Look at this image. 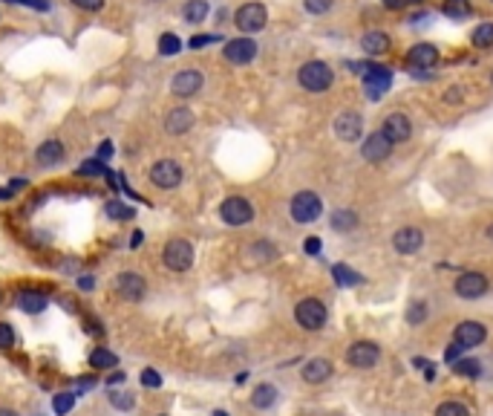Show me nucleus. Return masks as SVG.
I'll return each mask as SVG.
<instances>
[{
    "instance_id": "58",
    "label": "nucleus",
    "mask_w": 493,
    "mask_h": 416,
    "mask_svg": "<svg viewBox=\"0 0 493 416\" xmlns=\"http://www.w3.org/2000/svg\"><path fill=\"white\" fill-rule=\"evenodd\" d=\"M0 416H18V413L9 410V408H0Z\"/></svg>"
},
{
    "instance_id": "14",
    "label": "nucleus",
    "mask_w": 493,
    "mask_h": 416,
    "mask_svg": "<svg viewBox=\"0 0 493 416\" xmlns=\"http://www.w3.org/2000/svg\"><path fill=\"white\" fill-rule=\"evenodd\" d=\"M360 131H364V116H360V113H352V110H347V113H340V116L335 119V133H338V139H343V142L360 139Z\"/></svg>"
},
{
    "instance_id": "59",
    "label": "nucleus",
    "mask_w": 493,
    "mask_h": 416,
    "mask_svg": "<svg viewBox=\"0 0 493 416\" xmlns=\"http://www.w3.org/2000/svg\"><path fill=\"white\" fill-rule=\"evenodd\" d=\"M487 237L493 240V223H490V226H487Z\"/></svg>"
},
{
    "instance_id": "44",
    "label": "nucleus",
    "mask_w": 493,
    "mask_h": 416,
    "mask_svg": "<svg viewBox=\"0 0 493 416\" xmlns=\"http://www.w3.org/2000/svg\"><path fill=\"white\" fill-rule=\"evenodd\" d=\"M72 3L78 9H87V12H98V9H104V0H72Z\"/></svg>"
},
{
    "instance_id": "1",
    "label": "nucleus",
    "mask_w": 493,
    "mask_h": 416,
    "mask_svg": "<svg viewBox=\"0 0 493 416\" xmlns=\"http://www.w3.org/2000/svg\"><path fill=\"white\" fill-rule=\"evenodd\" d=\"M298 82L309 93H323L332 87V70H329V64H323V61H306L298 73Z\"/></svg>"
},
{
    "instance_id": "34",
    "label": "nucleus",
    "mask_w": 493,
    "mask_h": 416,
    "mask_svg": "<svg viewBox=\"0 0 493 416\" xmlns=\"http://www.w3.org/2000/svg\"><path fill=\"white\" fill-rule=\"evenodd\" d=\"M110 405L119 408V410H130V408L136 405V396L127 393V390H113V393H110Z\"/></svg>"
},
{
    "instance_id": "30",
    "label": "nucleus",
    "mask_w": 493,
    "mask_h": 416,
    "mask_svg": "<svg viewBox=\"0 0 493 416\" xmlns=\"http://www.w3.org/2000/svg\"><path fill=\"white\" fill-rule=\"evenodd\" d=\"M107 214L113 217V220H133L136 217V208H130V205H124V202H119V200H113V202H107Z\"/></svg>"
},
{
    "instance_id": "45",
    "label": "nucleus",
    "mask_w": 493,
    "mask_h": 416,
    "mask_svg": "<svg viewBox=\"0 0 493 416\" xmlns=\"http://www.w3.org/2000/svg\"><path fill=\"white\" fill-rule=\"evenodd\" d=\"M6 3H18V6H32V9H49L46 0H6Z\"/></svg>"
},
{
    "instance_id": "35",
    "label": "nucleus",
    "mask_w": 493,
    "mask_h": 416,
    "mask_svg": "<svg viewBox=\"0 0 493 416\" xmlns=\"http://www.w3.org/2000/svg\"><path fill=\"white\" fill-rule=\"evenodd\" d=\"M72 405H75V393H58L55 399H52V410L58 413V416H67L70 410H72Z\"/></svg>"
},
{
    "instance_id": "38",
    "label": "nucleus",
    "mask_w": 493,
    "mask_h": 416,
    "mask_svg": "<svg viewBox=\"0 0 493 416\" xmlns=\"http://www.w3.org/2000/svg\"><path fill=\"white\" fill-rule=\"evenodd\" d=\"M424 318H427V303H424V301H416L413 307L407 310V321L416 327V324H421V321H424Z\"/></svg>"
},
{
    "instance_id": "5",
    "label": "nucleus",
    "mask_w": 493,
    "mask_h": 416,
    "mask_svg": "<svg viewBox=\"0 0 493 416\" xmlns=\"http://www.w3.org/2000/svg\"><path fill=\"white\" fill-rule=\"evenodd\" d=\"M323 211V202L315 191H300L298 197L291 200V220L294 223H315Z\"/></svg>"
},
{
    "instance_id": "24",
    "label": "nucleus",
    "mask_w": 493,
    "mask_h": 416,
    "mask_svg": "<svg viewBox=\"0 0 493 416\" xmlns=\"http://www.w3.org/2000/svg\"><path fill=\"white\" fill-rule=\"evenodd\" d=\"M360 46H364V53H369V55H384L389 50V35L387 32L372 29V32H367V35L360 38Z\"/></svg>"
},
{
    "instance_id": "53",
    "label": "nucleus",
    "mask_w": 493,
    "mask_h": 416,
    "mask_svg": "<svg viewBox=\"0 0 493 416\" xmlns=\"http://www.w3.org/2000/svg\"><path fill=\"white\" fill-rule=\"evenodd\" d=\"M122 381H124V373H113V376L107 379V385L113 388V385H122Z\"/></svg>"
},
{
    "instance_id": "27",
    "label": "nucleus",
    "mask_w": 493,
    "mask_h": 416,
    "mask_svg": "<svg viewBox=\"0 0 493 416\" xmlns=\"http://www.w3.org/2000/svg\"><path fill=\"white\" fill-rule=\"evenodd\" d=\"M358 226V214L349 211V208H338V211L332 214V229L335 231H352Z\"/></svg>"
},
{
    "instance_id": "28",
    "label": "nucleus",
    "mask_w": 493,
    "mask_h": 416,
    "mask_svg": "<svg viewBox=\"0 0 493 416\" xmlns=\"http://www.w3.org/2000/svg\"><path fill=\"white\" fill-rule=\"evenodd\" d=\"M274 402H277V388L274 385H260L251 393V405L254 408H271Z\"/></svg>"
},
{
    "instance_id": "33",
    "label": "nucleus",
    "mask_w": 493,
    "mask_h": 416,
    "mask_svg": "<svg viewBox=\"0 0 493 416\" xmlns=\"http://www.w3.org/2000/svg\"><path fill=\"white\" fill-rule=\"evenodd\" d=\"M179 50H182V41H179L173 32H164V35L159 38V53L162 55H176Z\"/></svg>"
},
{
    "instance_id": "51",
    "label": "nucleus",
    "mask_w": 493,
    "mask_h": 416,
    "mask_svg": "<svg viewBox=\"0 0 493 416\" xmlns=\"http://www.w3.org/2000/svg\"><path fill=\"white\" fill-rule=\"evenodd\" d=\"M87 332H93V335H104V327H98V321L93 318V321H87Z\"/></svg>"
},
{
    "instance_id": "29",
    "label": "nucleus",
    "mask_w": 493,
    "mask_h": 416,
    "mask_svg": "<svg viewBox=\"0 0 493 416\" xmlns=\"http://www.w3.org/2000/svg\"><path fill=\"white\" fill-rule=\"evenodd\" d=\"M473 46H479V50L493 46V23H482L473 29Z\"/></svg>"
},
{
    "instance_id": "20",
    "label": "nucleus",
    "mask_w": 493,
    "mask_h": 416,
    "mask_svg": "<svg viewBox=\"0 0 493 416\" xmlns=\"http://www.w3.org/2000/svg\"><path fill=\"white\" fill-rule=\"evenodd\" d=\"M407 61L413 64V67H418V70H430V67L438 64V50L433 44H416L413 50L407 53Z\"/></svg>"
},
{
    "instance_id": "9",
    "label": "nucleus",
    "mask_w": 493,
    "mask_h": 416,
    "mask_svg": "<svg viewBox=\"0 0 493 416\" xmlns=\"http://www.w3.org/2000/svg\"><path fill=\"white\" fill-rule=\"evenodd\" d=\"M144 292H147V283L139 272H122V275H116V295L122 301L136 303L144 298Z\"/></svg>"
},
{
    "instance_id": "56",
    "label": "nucleus",
    "mask_w": 493,
    "mask_h": 416,
    "mask_svg": "<svg viewBox=\"0 0 493 416\" xmlns=\"http://www.w3.org/2000/svg\"><path fill=\"white\" fill-rule=\"evenodd\" d=\"M61 307L72 312V310H75V301H72V298H61Z\"/></svg>"
},
{
    "instance_id": "49",
    "label": "nucleus",
    "mask_w": 493,
    "mask_h": 416,
    "mask_svg": "<svg viewBox=\"0 0 493 416\" xmlns=\"http://www.w3.org/2000/svg\"><path fill=\"white\" fill-rule=\"evenodd\" d=\"M142 240H144V234L136 229V231H133V237H130V249H139V246H142Z\"/></svg>"
},
{
    "instance_id": "22",
    "label": "nucleus",
    "mask_w": 493,
    "mask_h": 416,
    "mask_svg": "<svg viewBox=\"0 0 493 416\" xmlns=\"http://www.w3.org/2000/svg\"><path fill=\"white\" fill-rule=\"evenodd\" d=\"M64 145L58 139H46L44 145L35 151V159H38V165H46V168H52V165H61L64 162Z\"/></svg>"
},
{
    "instance_id": "52",
    "label": "nucleus",
    "mask_w": 493,
    "mask_h": 416,
    "mask_svg": "<svg viewBox=\"0 0 493 416\" xmlns=\"http://www.w3.org/2000/svg\"><path fill=\"white\" fill-rule=\"evenodd\" d=\"M107 156H113V145H110V142H104V145L98 148V159H107Z\"/></svg>"
},
{
    "instance_id": "26",
    "label": "nucleus",
    "mask_w": 493,
    "mask_h": 416,
    "mask_svg": "<svg viewBox=\"0 0 493 416\" xmlns=\"http://www.w3.org/2000/svg\"><path fill=\"white\" fill-rule=\"evenodd\" d=\"M182 18L188 23H202L208 18V3L205 0H188V3L182 6Z\"/></svg>"
},
{
    "instance_id": "2",
    "label": "nucleus",
    "mask_w": 493,
    "mask_h": 416,
    "mask_svg": "<svg viewBox=\"0 0 493 416\" xmlns=\"http://www.w3.org/2000/svg\"><path fill=\"white\" fill-rule=\"evenodd\" d=\"M162 261L171 272H188L193 266V246L182 237H173L162 249Z\"/></svg>"
},
{
    "instance_id": "12",
    "label": "nucleus",
    "mask_w": 493,
    "mask_h": 416,
    "mask_svg": "<svg viewBox=\"0 0 493 416\" xmlns=\"http://www.w3.org/2000/svg\"><path fill=\"white\" fill-rule=\"evenodd\" d=\"M378 347L372 341H355L349 350H347V361L352 367H358V370H369L372 364H378Z\"/></svg>"
},
{
    "instance_id": "4",
    "label": "nucleus",
    "mask_w": 493,
    "mask_h": 416,
    "mask_svg": "<svg viewBox=\"0 0 493 416\" xmlns=\"http://www.w3.org/2000/svg\"><path fill=\"white\" fill-rule=\"evenodd\" d=\"M234 23H237L240 32H245V35H254V32H260L269 23V12L262 3H245V6L237 9Z\"/></svg>"
},
{
    "instance_id": "3",
    "label": "nucleus",
    "mask_w": 493,
    "mask_h": 416,
    "mask_svg": "<svg viewBox=\"0 0 493 416\" xmlns=\"http://www.w3.org/2000/svg\"><path fill=\"white\" fill-rule=\"evenodd\" d=\"M182 177H185L182 165L173 162V159H159V162H153V168H151V182L156 188H162V191L179 188L182 185Z\"/></svg>"
},
{
    "instance_id": "47",
    "label": "nucleus",
    "mask_w": 493,
    "mask_h": 416,
    "mask_svg": "<svg viewBox=\"0 0 493 416\" xmlns=\"http://www.w3.org/2000/svg\"><path fill=\"white\" fill-rule=\"evenodd\" d=\"M303 249H306L309 254H318V252H320V240H318V237H309L306 243H303Z\"/></svg>"
},
{
    "instance_id": "8",
    "label": "nucleus",
    "mask_w": 493,
    "mask_h": 416,
    "mask_svg": "<svg viewBox=\"0 0 493 416\" xmlns=\"http://www.w3.org/2000/svg\"><path fill=\"white\" fill-rule=\"evenodd\" d=\"M487 290H490V283H487V278L482 275V272H462V275L456 278V295L465 298V301L482 298Z\"/></svg>"
},
{
    "instance_id": "46",
    "label": "nucleus",
    "mask_w": 493,
    "mask_h": 416,
    "mask_svg": "<svg viewBox=\"0 0 493 416\" xmlns=\"http://www.w3.org/2000/svg\"><path fill=\"white\" fill-rule=\"evenodd\" d=\"M78 290L93 292V290H95V278H93V275H78Z\"/></svg>"
},
{
    "instance_id": "18",
    "label": "nucleus",
    "mask_w": 493,
    "mask_h": 416,
    "mask_svg": "<svg viewBox=\"0 0 493 416\" xmlns=\"http://www.w3.org/2000/svg\"><path fill=\"white\" fill-rule=\"evenodd\" d=\"M424 243V234L413 226H407V229H398L396 237H392V246H396L398 254H416Z\"/></svg>"
},
{
    "instance_id": "41",
    "label": "nucleus",
    "mask_w": 493,
    "mask_h": 416,
    "mask_svg": "<svg viewBox=\"0 0 493 416\" xmlns=\"http://www.w3.org/2000/svg\"><path fill=\"white\" fill-rule=\"evenodd\" d=\"M303 6H306V12H311V15H323V12L332 9V0H303Z\"/></svg>"
},
{
    "instance_id": "48",
    "label": "nucleus",
    "mask_w": 493,
    "mask_h": 416,
    "mask_svg": "<svg viewBox=\"0 0 493 416\" xmlns=\"http://www.w3.org/2000/svg\"><path fill=\"white\" fill-rule=\"evenodd\" d=\"M462 350H465L462 344H456V341H453V344L447 347V361H456L458 356H462Z\"/></svg>"
},
{
    "instance_id": "11",
    "label": "nucleus",
    "mask_w": 493,
    "mask_h": 416,
    "mask_svg": "<svg viewBox=\"0 0 493 416\" xmlns=\"http://www.w3.org/2000/svg\"><path fill=\"white\" fill-rule=\"evenodd\" d=\"M222 55L231 64H251L257 58V44L251 38H234L222 46Z\"/></svg>"
},
{
    "instance_id": "16",
    "label": "nucleus",
    "mask_w": 493,
    "mask_h": 416,
    "mask_svg": "<svg viewBox=\"0 0 493 416\" xmlns=\"http://www.w3.org/2000/svg\"><path fill=\"white\" fill-rule=\"evenodd\" d=\"M485 339H487V330L479 321H462V324L456 327V332H453V341L462 344L465 350L467 347H479Z\"/></svg>"
},
{
    "instance_id": "60",
    "label": "nucleus",
    "mask_w": 493,
    "mask_h": 416,
    "mask_svg": "<svg viewBox=\"0 0 493 416\" xmlns=\"http://www.w3.org/2000/svg\"><path fill=\"white\" fill-rule=\"evenodd\" d=\"M213 416H228V413H225V410H217V413H213Z\"/></svg>"
},
{
    "instance_id": "10",
    "label": "nucleus",
    "mask_w": 493,
    "mask_h": 416,
    "mask_svg": "<svg viewBox=\"0 0 493 416\" xmlns=\"http://www.w3.org/2000/svg\"><path fill=\"white\" fill-rule=\"evenodd\" d=\"M202 73L200 70H182V73H176L173 75V82H171V93L179 95V99H191V95H196L202 90Z\"/></svg>"
},
{
    "instance_id": "31",
    "label": "nucleus",
    "mask_w": 493,
    "mask_h": 416,
    "mask_svg": "<svg viewBox=\"0 0 493 416\" xmlns=\"http://www.w3.org/2000/svg\"><path fill=\"white\" fill-rule=\"evenodd\" d=\"M332 275L338 278L340 286H355V283H360V275H358V272H352L349 266H343V263L332 266Z\"/></svg>"
},
{
    "instance_id": "54",
    "label": "nucleus",
    "mask_w": 493,
    "mask_h": 416,
    "mask_svg": "<svg viewBox=\"0 0 493 416\" xmlns=\"http://www.w3.org/2000/svg\"><path fill=\"white\" fill-rule=\"evenodd\" d=\"M93 385H95L93 379H78V390H90Z\"/></svg>"
},
{
    "instance_id": "25",
    "label": "nucleus",
    "mask_w": 493,
    "mask_h": 416,
    "mask_svg": "<svg viewBox=\"0 0 493 416\" xmlns=\"http://www.w3.org/2000/svg\"><path fill=\"white\" fill-rule=\"evenodd\" d=\"M116 353L107 347H95L90 353V367H95V370H110V367H116Z\"/></svg>"
},
{
    "instance_id": "57",
    "label": "nucleus",
    "mask_w": 493,
    "mask_h": 416,
    "mask_svg": "<svg viewBox=\"0 0 493 416\" xmlns=\"http://www.w3.org/2000/svg\"><path fill=\"white\" fill-rule=\"evenodd\" d=\"M12 197V191H6V188H0V200H9Z\"/></svg>"
},
{
    "instance_id": "21",
    "label": "nucleus",
    "mask_w": 493,
    "mask_h": 416,
    "mask_svg": "<svg viewBox=\"0 0 493 416\" xmlns=\"http://www.w3.org/2000/svg\"><path fill=\"white\" fill-rule=\"evenodd\" d=\"M303 381H309V385H320V381H326L329 376H332V361L329 359H311L303 364L300 370Z\"/></svg>"
},
{
    "instance_id": "43",
    "label": "nucleus",
    "mask_w": 493,
    "mask_h": 416,
    "mask_svg": "<svg viewBox=\"0 0 493 416\" xmlns=\"http://www.w3.org/2000/svg\"><path fill=\"white\" fill-rule=\"evenodd\" d=\"M213 41H220V35H193L191 38V50H202L205 44H213Z\"/></svg>"
},
{
    "instance_id": "40",
    "label": "nucleus",
    "mask_w": 493,
    "mask_h": 416,
    "mask_svg": "<svg viewBox=\"0 0 493 416\" xmlns=\"http://www.w3.org/2000/svg\"><path fill=\"white\" fill-rule=\"evenodd\" d=\"M456 373H458V376H470V379H476V376H479V361H473V359L456 361Z\"/></svg>"
},
{
    "instance_id": "36",
    "label": "nucleus",
    "mask_w": 493,
    "mask_h": 416,
    "mask_svg": "<svg viewBox=\"0 0 493 416\" xmlns=\"http://www.w3.org/2000/svg\"><path fill=\"white\" fill-rule=\"evenodd\" d=\"M78 173L81 177H102V173H107V165L102 159H87V162L78 168Z\"/></svg>"
},
{
    "instance_id": "55",
    "label": "nucleus",
    "mask_w": 493,
    "mask_h": 416,
    "mask_svg": "<svg viewBox=\"0 0 493 416\" xmlns=\"http://www.w3.org/2000/svg\"><path fill=\"white\" fill-rule=\"evenodd\" d=\"M384 6H387V9H401L404 0H384Z\"/></svg>"
},
{
    "instance_id": "39",
    "label": "nucleus",
    "mask_w": 493,
    "mask_h": 416,
    "mask_svg": "<svg viewBox=\"0 0 493 416\" xmlns=\"http://www.w3.org/2000/svg\"><path fill=\"white\" fill-rule=\"evenodd\" d=\"M14 347V327L9 321H0V350Z\"/></svg>"
},
{
    "instance_id": "7",
    "label": "nucleus",
    "mask_w": 493,
    "mask_h": 416,
    "mask_svg": "<svg viewBox=\"0 0 493 416\" xmlns=\"http://www.w3.org/2000/svg\"><path fill=\"white\" fill-rule=\"evenodd\" d=\"M294 318H298V324L303 330H320L326 324V307L318 301V298H306L298 303V310H294Z\"/></svg>"
},
{
    "instance_id": "15",
    "label": "nucleus",
    "mask_w": 493,
    "mask_h": 416,
    "mask_svg": "<svg viewBox=\"0 0 493 416\" xmlns=\"http://www.w3.org/2000/svg\"><path fill=\"white\" fill-rule=\"evenodd\" d=\"M389 84H392V73H389L387 67H375V70L364 78L367 99H369V102H378V99H381V95L389 90Z\"/></svg>"
},
{
    "instance_id": "19",
    "label": "nucleus",
    "mask_w": 493,
    "mask_h": 416,
    "mask_svg": "<svg viewBox=\"0 0 493 416\" xmlns=\"http://www.w3.org/2000/svg\"><path fill=\"white\" fill-rule=\"evenodd\" d=\"M193 127V113L188 107H176V110H171L168 113V119H164V131H168L171 136H182V133H188Z\"/></svg>"
},
{
    "instance_id": "17",
    "label": "nucleus",
    "mask_w": 493,
    "mask_h": 416,
    "mask_svg": "<svg viewBox=\"0 0 493 416\" xmlns=\"http://www.w3.org/2000/svg\"><path fill=\"white\" fill-rule=\"evenodd\" d=\"M367 162H384V159L392 153V142L384 133H372L369 139H364V148H360Z\"/></svg>"
},
{
    "instance_id": "42",
    "label": "nucleus",
    "mask_w": 493,
    "mask_h": 416,
    "mask_svg": "<svg viewBox=\"0 0 493 416\" xmlns=\"http://www.w3.org/2000/svg\"><path fill=\"white\" fill-rule=\"evenodd\" d=\"M142 385H144V388H159V385H162V376L153 370V367H147V370L142 373Z\"/></svg>"
},
{
    "instance_id": "32",
    "label": "nucleus",
    "mask_w": 493,
    "mask_h": 416,
    "mask_svg": "<svg viewBox=\"0 0 493 416\" xmlns=\"http://www.w3.org/2000/svg\"><path fill=\"white\" fill-rule=\"evenodd\" d=\"M445 15H450V18H467L470 15V0H445Z\"/></svg>"
},
{
    "instance_id": "13",
    "label": "nucleus",
    "mask_w": 493,
    "mask_h": 416,
    "mask_svg": "<svg viewBox=\"0 0 493 416\" xmlns=\"http://www.w3.org/2000/svg\"><path fill=\"white\" fill-rule=\"evenodd\" d=\"M381 133L392 142V145H398V142H407L409 133H413V124H409V119L404 113H389L384 119V127H381Z\"/></svg>"
},
{
    "instance_id": "37",
    "label": "nucleus",
    "mask_w": 493,
    "mask_h": 416,
    "mask_svg": "<svg viewBox=\"0 0 493 416\" xmlns=\"http://www.w3.org/2000/svg\"><path fill=\"white\" fill-rule=\"evenodd\" d=\"M436 416H470V410L462 402H445L436 408Z\"/></svg>"
},
{
    "instance_id": "23",
    "label": "nucleus",
    "mask_w": 493,
    "mask_h": 416,
    "mask_svg": "<svg viewBox=\"0 0 493 416\" xmlns=\"http://www.w3.org/2000/svg\"><path fill=\"white\" fill-rule=\"evenodd\" d=\"M46 295L44 292H38V290H21L18 292V310L21 312H26V315H38V312H44L46 310Z\"/></svg>"
},
{
    "instance_id": "6",
    "label": "nucleus",
    "mask_w": 493,
    "mask_h": 416,
    "mask_svg": "<svg viewBox=\"0 0 493 416\" xmlns=\"http://www.w3.org/2000/svg\"><path fill=\"white\" fill-rule=\"evenodd\" d=\"M220 217L228 223V226H245V223L254 220V205L245 197H228L220 205Z\"/></svg>"
},
{
    "instance_id": "50",
    "label": "nucleus",
    "mask_w": 493,
    "mask_h": 416,
    "mask_svg": "<svg viewBox=\"0 0 493 416\" xmlns=\"http://www.w3.org/2000/svg\"><path fill=\"white\" fill-rule=\"evenodd\" d=\"M26 185H29V180H23V177H21V180H12V182H9V191H23Z\"/></svg>"
}]
</instances>
